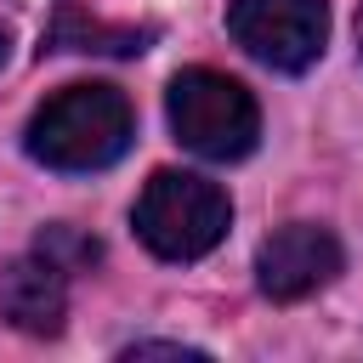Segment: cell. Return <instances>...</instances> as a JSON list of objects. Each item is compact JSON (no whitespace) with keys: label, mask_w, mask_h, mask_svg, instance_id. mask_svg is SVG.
<instances>
[{"label":"cell","mask_w":363,"mask_h":363,"mask_svg":"<svg viewBox=\"0 0 363 363\" xmlns=\"http://www.w3.org/2000/svg\"><path fill=\"white\" fill-rule=\"evenodd\" d=\"M6 57H11V23H0V68H6Z\"/></svg>","instance_id":"10"},{"label":"cell","mask_w":363,"mask_h":363,"mask_svg":"<svg viewBox=\"0 0 363 363\" xmlns=\"http://www.w3.org/2000/svg\"><path fill=\"white\" fill-rule=\"evenodd\" d=\"M340 261H346V255H340V238H335L329 227H318V221H289V227H278V233L255 250V284H261L267 301L295 306V301L318 295L323 284H335Z\"/></svg>","instance_id":"5"},{"label":"cell","mask_w":363,"mask_h":363,"mask_svg":"<svg viewBox=\"0 0 363 363\" xmlns=\"http://www.w3.org/2000/svg\"><path fill=\"white\" fill-rule=\"evenodd\" d=\"M130 221H136V238L159 261H199L227 238L233 204L216 182H204L193 170H153Z\"/></svg>","instance_id":"2"},{"label":"cell","mask_w":363,"mask_h":363,"mask_svg":"<svg viewBox=\"0 0 363 363\" xmlns=\"http://www.w3.org/2000/svg\"><path fill=\"white\" fill-rule=\"evenodd\" d=\"M0 318L23 335H57L68 318V272L40 250L6 261L0 267Z\"/></svg>","instance_id":"6"},{"label":"cell","mask_w":363,"mask_h":363,"mask_svg":"<svg viewBox=\"0 0 363 363\" xmlns=\"http://www.w3.org/2000/svg\"><path fill=\"white\" fill-rule=\"evenodd\" d=\"M136 136V113L125 102L119 85H62L51 91L28 130H23V147L34 164L45 170H62V176H91V170H108L113 159H125Z\"/></svg>","instance_id":"1"},{"label":"cell","mask_w":363,"mask_h":363,"mask_svg":"<svg viewBox=\"0 0 363 363\" xmlns=\"http://www.w3.org/2000/svg\"><path fill=\"white\" fill-rule=\"evenodd\" d=\"M34 250H40V255H51L62 272H85V267H96V261H102V244H96V238H85L79 227H45Z\"/></svg>","instance_id":"8"},{"label":"cell","mask_w":363,"mask_h":363,"mask_svg":"<svg viewBox=\"0 0 363 363\" xmlns=\"http://www.w3.org/2000/svg\"><path fill=\"white\" fill-rule=\"evenodd\" d=\"M227 34L278 74H306L329 45V0H227Z\"/></svg>","instance_id":"4"},{"label":"cell","mask_w":363,"mask_h":363,"mask_svg":"<svg viewBox=\"0 0 363 363\" xmlns=\"http://www.w3.org/2000/svg\"><path fill=\"white\" fill-rule=\"evenodd\" d=\"M164 113H170L176 142L187 153H199V159H216V164L244 159L255 147V136H261L255 96L233 74H216V68H182L170 79Z\"/></svg>","instance_id":"3"},{"label":"cell","mask_w":363,"mask_h":363,"mask_svg":"<svg viewBox=\"0 0 363 363\" xmlns=\"http://www.w3.org/2000/svg\"><path fill=\"white\" fill-rule=\"evenodd\" d=\"M125 357L136 363V357H204V352L182 346V340H136V346H125Z\"/></svg>","instance_id":"9"},{"label":"cell","mask_w":363,"mask_h":363,"mask_svg":"<svg viewBox=\"0 0 363 363\" xmlns=\"http://www.w3.org/2000/svg\"><path fill=\"white\" fill-rule=\"evenodd\" d=\"M153 28H113V23H96L85 17L74 0H62L57 11V28H51V51H108V57H136L147 51Z\"/></svg>","instance_id":"7"},{"label":"cell","mask_w":363,"mask_h":363,"mask_svg":"<svg viewBox=\"0 0 363 363\" xmlns=\"http://www.w3.org/2000/svg\"><path fill=\"white\" fill-rule=\"evenodd\" d=\"M357 57H363V6H357Z\"/></svg>","instance_id":"11"}]
</instances>
